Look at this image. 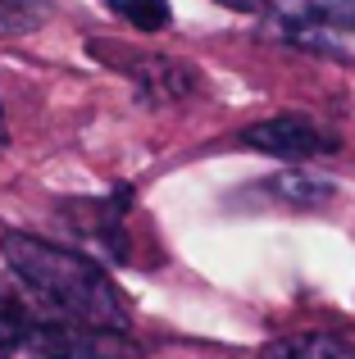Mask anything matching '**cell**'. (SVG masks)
I'll return each instance as SVG.
<instances>
[{
	"label": "cell",
	"instance_id": "8992f818",
	"mask_svg": "<svg viewBox=\"0 0 355 359\" xmlns=\"http://www.w3.org/2000/svg\"><path fill=\"white\" fill-rule=\"evenodd\" d=\"M255 359H355V346L333 332H296V337L264 346Z\"/></svg>",
	"mask_w": 355,
	"mask_h": 359
},
{
	"label": "cell",
	"instance_id": "5b68a950",
	"mask_svg": "<svg viewBox=\"0 0 355 359\" xmlns=\"http://www.w3.org/2000/svg\"><path fill=\"white\" fill-rule=\"evenodd\" d=\"M46 309L36 305L32 296H27L23 287H9V282H0V355L14 351V346H23L27 337L36 332V327L46 323Z\"/></svg>",
	"mask_w": 355,
	"mask_h": 359
},
{
	"label": "cell",
	"instance_id": "7a4b0ae2",
	"mask_svg": "<svg viewBox=\"0 0 355 359\" xmlns=\"http://www.w3.org/2000/svg\"><path fill=\"white\" fill-rule=\"evenodd\" d=\"M5 359H137V346L114 332H91L78 323L46 318L23 346L5 351Z\"/></svg>",
	"mask_w": 355,
	"mask_h": 359
},
{
	"label": "cell",
	"instance_id": "277c9868",
	"mask_svg": "<svg viewBox=\"0 0 355 359\" xmlns=\"http://www.w3.org/2000/svg\"><path fill=\"white\" fill-rule=\"evenodd\" d=\"M283 32L296 46H333L355 32V0H283Z\"/></svg>",
	"mask_w": 355,
	"mask_h": 359
},
{
	"label": "cell",
	"instance_id": "3957f363",
	"mask_svg": "<svg viewBox=\"0 0 355 359\" xmlns=\"http://www.w3.org/2000/svg\"><path fill=\"white\" fill-rule=\"evenodd\" d=\"M241 141L274 159H310V155H328L337 150V137L328 128H319L314 118L305 114H278V118H264L255 128L241 132Z\"/></svg>",
	"mask_w": 355,
	"mask_h": 359
},
{
	"label": "cell",
	"instance_id": "52a82bcc",
	"mask_svg": "<svg viewBox=\"0 0 355 359\" xmlns=\"http://www.w3.org/2000/svg\"><path fill=\"white\" fill-rule=\"evenodd\" d=\"M46 0H0V36H18L46 23Z\"/></svg>",
	"mask_w": 355,
	"mask_h": 359
},
{
	"label": "cell",
	"instance_id": "9c48e42d",
	"mask_svg": "<svg viewBox=\"0 0 355 359\" xmlns=\"http://www.w3.org/2000/svg\"><path fill=\"white\" fill-rule=\"evenodd\" d=\"M219 5H228V9H241V14H255V9H264L269 0H219Z\"/></svg>",
	"mask_w": 355,
	"mask_h": 359
},
{
	"label": "cell",
	"instance_id": "ba28073f",
	"mask_svg": "<svg viewBox=\"0 0 355 359\" xmlns=\"http://www.w3.org/2000/svg\"><path fill=\"white\" fill-rule=\"evenodd\" d=\"M109 9H114L123 23L142 27V32H160V27H169V5L164 0H109Z\"/></svg>",
	"mask_w": 355,
	"mask_h": 359
},
{
	"label": "cell",
	"instance_id": "6da1fadb",
	"mask_svg": "<svg viewBox=\"0 0 355 359\" xmlns=\"http://www.w3.org/2000/svg\"><path fill=\"white\" fill-rule=\"evenodd\" d=\"M0 250H5L18 287L51 318L91 327V332H114V337L133 332V314H128L119 287L96 259L64 250L55 241L27 237V232H0Z\"/></svg>",
	"mask_w": 355,
	"mask_h": 359
},
{
	"label": "cell",
	"instance_id": "30bf717a",
	"mask_svg": "<svg viewBox=\"0 0 355 359\" xmlns=\"http://www.w3.org/2000/svg\"><path fill=\"white\" fill-rule=\"evenodd\" d=\"M0 146H5V109H0Z\"/></svg>",
	"mask_w": 355,
	"mask_h": 359
}]
</instances>
